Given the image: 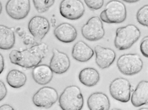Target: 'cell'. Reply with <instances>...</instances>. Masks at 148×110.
Masks as SVG:
<instances>
[{
	"label": "cell",
	"instance_id": "cell-1",
	"mask_svg": "<svg viewBox=\"0 0 148 110\" xmlns=\"http://www.w3.org/2000/svg\"><path fill=\"white\" fill-rule=\"evenodd\" d=\"M48 50V45L44 42L40 43L22 51L12 50L9 54V58L12 63L29 68L38 65Z\"/></svg>",
	"mask_w": 148,
	"mask_h": 110
},
{
	"label": "cell",
	"instance_id": "cell-2",
	"mask_svg": "<svg viewBox=\"0 0 148 110\" xmlns=\"http://www.w3.org/2000/svg\"><path fill=\"white\" fill-rule=\"evenodd\" d=\"M58 101L62 110H81L84 103L80 89L75 85L66 88L60 96Z\"/></svg>",
	"mask_w": 148,
	"mask_h": 110
},
{
	"label": "cell",
	"instance_id": "cell-3",
	"mask_svg": "<svg viewBox=\"0 0 148 110\" xmlns=\"http://www.w3.org/2000/svg\"><path fill=\"white\" fill-rule=\"evenodd\" d=\"M116 33L114 45L117 49L121 50L131 47L138 39L141 35L139 29L132 24L118 28Z\"/></svg>",
	"mask_w": 148,
	"mask_h": 110
},
{
	"label": "cell",
	"instance_id": "cell-4",
	"mask_svg": "<svg viewBox=\"0 0 148 110\" xmlns=\"http://www.w3.org/2000/svg\"><path fill=\"white\" fill-rule=\"evenodd\" d=\"M126 16L124 4L121 1L114 0L108 2L100 15L101 20L108 23H121L125 20Z\"/></svg>",
	"mask_w": 148,
	"mask_h": 110
},
{
	"label": "cell",
	"instance_id": "cell-5",
	"mask_svg": "<svg viewBox=\"0 0 148 110\" xmlns=\"http://www.w3.org/2000/svg\"><path fill=\"white\" fill-rule=\"evenodd\" d=\"M116 65L118 69L122 74L132 75L141 71L143 63L138 54H127L121 56L117 59Z\"/></svg>",
	"mask_w": 148,
	"mask_h": 110
},
{
	"label": "cell",
	"instance_id": "cell-6",
	"mask_svg": "<svg viewBox=\"0 0 148 110\" xmlns=\"http://www.w3.org/2000/svg\"><path fill=\"white\" fill-rule=\"evenodd\" d=\"M131 86L127 79L116 78L111 83L109 86L110 95L115 99L123 103H127L130 99Z\"/></svg>",
	"mask_w": 148,
	"mask_h": 110
},
{
	"label": "cell",
	"instance_id": "cell-7",
	"mask_svg": "<svg viewBox=\"0 0 148 110\" xmlns=\"http://www.w3.org/2000/svg\"><path fill=\"white\" fill-rule=\"evenodd\" d=\"M81 33L87 40L94 41L102 38L105 34L102 22L98 16L90 18L82 26Z\"/></svg>",
	"mask_w": 148,
	"mask_h": 110
},
{
	"label": "cell",
	"instance_id": "cell-8",
	"mask_svg": "<svg viewBox=\"0 0 148 110\" xmlns=\"http://www.w3.org/2000/svg\"><path fill=\"white\" fill-rule=\"evenodd\" d=\"M58 94L54 88L44 86L40 88L34 94L32 101L36 106L45 108L51 107L57 100Z\"/></svg>",
	"mask_w": 148,
	"mask_h": 110
},
{
	"label": "cell",
	"instance_id": "cell-9",
	"mask_svg": "<svg viewBox=\"0 0 148 110\" xmlns=\"http://www.w3.org/2000/svg\"><path fill=\"white\" fill-rule=\"evenodd\" d=\"M59 10L64 17L70 20H76L83 15L85 7L80 0H63L60 3Z\"/></svg>",
	"mask_w": 148,
	"mask_h": 110
},
{
	"label": "cell",
	"instance_id": "cell-10",
	"mask_svg": "<svg viewBox=\"0 0 148 110\" xmlns=\"http://www.w3.org/2000/svg\"><path fill=\"white\" fill-rule=\"evenodd\" d=\"M50 27L48 20L44 17L39 16L32 18L28 25L29 31L37 44L40 43L48 32Z\"/></svg>",
	"mask_w": 148,
	"mask_h": 110
},
{
	"label": "cell",
	"instance_id": "cell-11",
	"mask_svg": "<svg viewBox=\"0 0 148 110\" xmlns=\"http://www.w3.org/2000/svg\"><path fill=\"white\" fill-rule=\"evenodd\" d=\"M30 9V2L29 0H9L5 5V10L8 15L16 20L26 17Z\"/></svg>",
	"mask_w": 148,
	"mask_h": 110
},
{
	"label": "cell",
	"instance_id": "cell-12",
	"mask_svg": "<svg viewBox=\"0 0 148 110\" xmlns=\"http://www.w3.org/2000/svg\"><path fill=\"white\" fill-rule=\"evenodd\" d=\"M53 56L51 60L49 67L53 72L56 74H62L69 69L70 61L67 55L57 49H53Z\"/></svg>",
	"mask_w": 148,
	"mask_h": 110
},
{
	"label": "cell",
	"instance_id": "cell-13",
	"mask_svg": "<svg viewBox=\"0 0 148 110\" xmlns=\"http://www.w3.org/2000/svg\"><path fill=\"white\" fill-rule=\"evenodd\" d=\"M94 51L96 54V62L101 69L110 67L116 58L115 52L110 48L97 45L94 47Z\"/></svg>",
	"mask_w": 148,
	"mask_h": 110
},
{
	"label": "cell",
	"instance_id": "cell-14",
	"mask_svg": "<svg viewBox=\"0 0 148 110\" xmlns=\"http://www.w3.org/2000/svg\"><path fill=\"white\" fill-rule=\"evenodd\" d=\"M54 34L60 41L65 43L73 41L76 39L77 35V31L71 24L64 22L58 25L55 29Z\"/></svg>",
	"mask_w": 148,
	"mask_h": 110
},
{
	"label": "cell",
	"instance_id": "cell-15",
	"mask_svg": "<svg viewBox=\"0 0 148 110\" xmlns=\"http://www.w3.org/2000/svg\"><path fill=\"white\" fill-rule=\"evenodd\" d=\"M132 105L138 107L147 104L148 102V82L142 80L137 85L131 97Z\"/></svg>",
	"mask_w": 148,
	"mask_h": 110
},
{
	"label": "cell",
	"instance_id": "cell-16",
	"mask_svg": "<svg viewBox=\"0 0 148 110\" xmlns=\"http://www.w3.org/2000/svg\"><path fill=\"white\" fill-rule=\"evenodd\" d=\"M87 104L90 110H109L110 107L108 96L99 92L93 93L89 96Z\"/></svg>",
	"mask_w": 148,
	"mask_h": 110
},
{
	"label": "cell",
	"instance_id": "cell-17",
	"mask_svg": "<svg viewBox=\"0 0 148 110\" xmlns=\"http://www.w3.org/2000/svg\"><path fill=\"white\" fill-rule=\"evenodd\" d=\"M32 75L36 83L40 85H44L51 81L53 72L48 65L41 64L34 67L32 71Z\"/></svg>",
	"mask_w": 148,
	"mask_h": 110
},
{
	"label": "cell",
	"instance_id": "cell-18",
	"mask_svg": "<svg viewBox=\"0 0 148 110\" xmlns=\"http://www.w3.org/2000/svg\"><path fill=\"white\" fill-rule=\"evenodd\" d=\"M94 54L92 49L82 41H79L75 44L72 52L73 57L76 60L81 62L87 61Z\"/></svg>",
	"mask_w": 148,
	"mask_h": 110
},
{
	"label": "cell",
	"instance_id": "cell-19",
	"mask_svg": "<svg viewBox=\"0 0 148 110\" xmlns=\"http://www.w3.org/2000/svg\"><path fill=\"white\" fill-rule=\"evenodd\" d=\"M80 82L88 87H92L96 85L100 79L98 71L95 69L88 67L81 70L78 75Z\"/></svg>",
	"mask_w": 148,
	"mask_h": 110
},
{
	"label": "cell",
	"instance_id": "cell-20",
	"mask_svg": "<svg viewBox=\"0 0 148 110\" xmlns=\"http://www.w3.org/2000/svg\"><path fill=\"white\" fill-rule=\"evenodd\" d=\"M15 42L13 31L9 27L0 24V49L8 50L12 48Z\"/></svg>",
	"mask_w": 148,
	"mask_h": 110
},
{
	"label": "cell",
	"instance_id": "cell-21",
	"mask_svg": "<svg viewBox=\"0 0 148 110\" xmlns=\"http://www.w3.org/2000/svg\"><path fill=\"white\" fill-rule=\"evenodd\" d=\"M6 79L7 83L11 87L18 88L22 87L25 84L27 77L23 72L14 69L8 72Z\"/></svg>",
	"mask_w": 148,
	"mask_h": 110
},
{
	"label": "cell",
	"instance_id": "cell-22",
	"mask_svg": "<svg viewBox=\"0 0 148 110\" xmlns=\"http://www.w3.org/2000/svg\"><path fill=\"white\" fill-rule=\"evenodd\" d=\"M33 3L36 9L39 13H42L47 10L53 5L54 0H33Z\"/></svg>",
	"mask_w": 148,
	"mask_h": 110
},
{
	"label": "cell",
	"instance_id": "cell-23",
	"mask_svg": "<svg viewBox=\"0 0 148 110\" xmlns=\"http://www.w3.org/2000/svg\"><path fill=\"white\" fill-rule=\"evenodd\" d=\"M148 5H146L138 11L136 18L138 22L143 26H148Z\"/></svg>",
	"mask_w": 148,
	"mask_h": 110
},
{
	"label": "cell",
	"instance_id": "cell-24",
	"mask_svg": "<svg viewBox=\"0 0 148 110\" xmlns=\"http://www.w3.org/2000/svg\"><path fill=\"white\" fill-rule=\"evenodd\" d=\"M84 1L89 8L94 10L100 9L104 3L103 0H85Z\"/></svg>",
	"mask_w": 148,
	"mask_h": 110
},
{
	"label": "cell",
	"instance_id": "cell-25",
	"mask_svg": "<svg viewBox=\"0 0 148 110\" xmlns=\"http://www.w3.org/2000/svg\"><path fill=\"white\" fill-rule=\"evenodd\" d=\"M148 37H144L142 40L140 44V49L143 55L145 57H148Z\"/></svg>",
	"mask_w": 148,
	"mask_h": 110
},
{
	"label": "cell",
	"instance_id": "cell-26",
	"mask_svg": "<svg viewBox=\"0 0 148 110\" xmlns=\"http://www.w3.org/2000/svg\"><path fill=\"white\" fill-rule=\"evenodd\" d=\"M7 94V89L5 84L0 80V101L4 99Z\"/></svg>",
	"mask_w": 148,
	"mask_h": 110
},
{
	"label": "cell",
	"instance_id": "cell-27",
	"mask_svg": "<svg viewBox=\"0 0 148 110\" xmlns=\"http://www.w3.org/2000/svg\"><path fill=\"white\" fill-rule=\"evenodd\" d=\"M35 41L34 37L33 38L29 36H26L23 40L24 44L26 45L33 44Z\"/></svg>",
	"mask_w": 148,
	"mask_h": 110
},
{
	"label": "cell",
	"instance_id": "cell-28",
	"mask_svg": "<svg viewBox=\"0 0 148 110\" xmlns=\"http://www.w3.org/2000/svg\"><path fill=\"white\" fill-rule=\"evenodd\" d=\"M4 67V62L3 57L0 53V74L3 72Z\"/></svg>",
	"mask_w": 148,
	"mask_h": 110
},
{
	"label": "cell",
	"instance_id": "cell-29",
	"mask_svg": "<svg viewBox=\"0 0 148 110\" xmlns=\"http://www.w3.org/2000/svg\"><path fill=\"white\" fill-rule=\"evenodd\" d=\"M0 110H14V109L9 105L4 104L0 106Z\"/></svg>",
	"mask_w": 148,
	"mask_h": 110
},
{
	"label": "cell",
	"instance_id": "cell-30",
	"mask_svg": "<svg viewBox=\"0 0 148 110\" xmlns=\"http://www.w3.org/2000/svg\"><path fill=\"white\" fill-rule=\"evenodd\" d=\"M56 19L55 18H51V22L52 24V26L54 27L56 26Z\"/></svg>",
	"mask_w": 148,
	"mask_h": 110
},
{
	"label": "cell",
	"instance_id": "cell-31",
	"mask_svg": "<svg viewBox=\"0 0 148 110\" xmlns=\"http://www.w3.org/2000/svg\"><path fill=\"white\" fill-rule=\"evenodd\" d=\"M123 1L128 3H134L139 1V0H123Z\"/></svg>",
	"mask_w": 148,
	"mask_h": 110
},
{
	"label": "cell",
	"instance_id": "cell-32",
	"mask_svg": "<svg viewBox=\"0 0 148 110\" xmlns=\"http://www.w3.org/2000/svg\"><path fill=\"white\" fill-rule=\"evenodd\" d=\"M2 4H1V2L0 1V14H1L2 12Z\"/></svg>",
	"mask_w": 148,
	"mask_h": 110
},
{
	"label": "cell",
	"instance_id": "cell-33",
	"mask_svg": "<svg viewBox=\"0 0 148 110\" xmlns=\"http://www.w3.org/2000/svg\"><path fill=\"white\" fill-rule=\"evenodd\" d=\"M138 110H148V109L147 108H142Z\"/></svg>",
	"mask_w": 148,
	"mask_h": 110
},
{
	"label": "cell",
	"instance_id": "cell-34",
	"mask_svg": "<svg viewBox=\"0 0 148 110\" xmlns=\"http://www.w3.org/2000/svg\"><path fill=\"white\" fill-rule=\"evenodd\" d=\"M111 110H121L120 109H117V108H114L112 109Z\"/></svg>",
	"mask_w": 148,
	"mask_h": 110
}]
</instances>
